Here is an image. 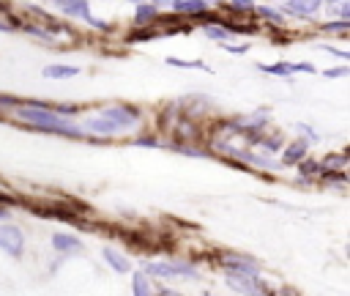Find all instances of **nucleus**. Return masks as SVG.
<instances>
[{"mask_svg": "<svg viewBox=\"0 0 350 296\" xmlns=\"http://www.w3.org/2000/svg\"><path fill=\"white\" fill-rule=\"evenodd\" d=\"M52 107V104H49ZM49 107H19V118L30 121L36 129L41 132H52V134H66V137H85L82 126H77L74 121L52 112Z\"/></svg>", "mask_w": 350, "mask_h": 296, "instance_id": "nucleus-1", "label": "nucleus"}, {"mask_svg": "<svg viewBox=\"0 0 350 296\" xmlns=\"http://www.w3.org/2000/svg\"><path fill=\"white\" fill-rule=\"evenodd\" d=\"M0 249H5L8 255L19 258L22 249H25V236L16 225H8V222H0Z\"/></svg>", "mask_w": 350, "mask_h": 296, "instance_id": "nucleus-2", "label": "nucleus"}, {"mask_svg": "<svg viewBox=\"0 0 350 296\" xmlns=\"http://www.w3.org/2000/svg\"><path fill=\"white\" fill-rule=\"evenodd\" d=\"M145 274H153V277H194V266L191 263H145Z\"/></svg>", "mask_w": 350, "mask_h": 296, "instance_id": "nucleus-3", "label": "nucleus"}, {"mask_svg": "<svg viewBox=\"0 0 350 296\" xmlns=\"http://www.w3.org/2000/svg\"><path fill=\"white\" fill-rule=\"evenodd\" d=\"M101 115H104L107 121H112L118 129H126V126H131V123L139 118V112H137L134 107H126V104H115V107H107V110H101Z\"/></svg>", "mask_w": 350, "mask_h": 296, "instance_id": "nucleus-4", "label": "nucleus"}, {"mask_svg": "<svg viewBox=\"0 0 350 296\" xmlns=\"http://www.w3.org/2000/svg\"><path fill=\"white\" fill-rule=\"evenodd\" d=\"M221 263H224L227 271H238V274H252V277H257V263H254L252 258H246V255H224Z\"/></svg>", "mask_w": 350, "mask_h": 296, "instance_id": "nucleus-5", "label": "nucleus"}, {"mask_svg": "<svg viewBox=\"0 0 350 296\" xmlns=\"http://www.w3.org/2000/svg\"><path fill=\"white\" fill-rule=\"evenodd\" d=\"M227 285L230 288H235V291H241L243 296H249L254 288H257V280L252 277V274H238V271H227Z\"/></svg>", "mask_w": 350, "mask_h": 296, "instance_id": "nucleus-6", "label": "nucleus"}, {"mask_svg": "<svg viewBox=\"0 0 350 296\" xmlns=\"http://www.w3.org/2000/svg\"><path fill=\"white\" fill-rule=\"evenodd\" d=\"M60 11L66 14V16H79V19H90L93 14H90V3L88 0H66L63 5H60Z\"/></svg>", "mask_w": 350, "mask_h": 296, "instance_id": "nucleus-7", "label": "nucleus"}, {"mask_svg": "<svg viewBox=\"0 0 350 296\" xmlns=\"http://www.w3.org/2000/svg\"><path fill=\"white\" fill-rule=\"evenodd\" d=\"M262 71H268V74H279V77H290L293 71H314V66H309V63H298V66H293V63H273V66H260Z\"/></svg>", "mask_w": 350, "mask_h": 296, "instance_id": "nucleus-8", "label": "nucleus"}, {"mask_svg": "<svg viewBox=\"0 0 350 296\" xmlns=\"http://www.w3.org/2000/svg\"><path fill=\"white\" fill-rule=\"evenodd\" d=\"M52 247L60 249V252H79L82 249V241L77 236H68V233H55L52 236Z\"/></svg>", "mask_w": 350, "mask_h": 296, "instance_id": "nucleus-9", "label": "nucleus"}, {"mask_svg": "<svg viewBox=\"0 0 350 296\" xmlns=\"http://www.w3.org/2000/svg\"><path fill=\"white\" fill-rule=\"evenodd\" d=\"M320 5H323V0H290V3L284 5V11L298 14V16H309V14H314Z\"/></svg>", "mask_w": 350, "mask_h": 296, "instance_id": "nucleus-10", "label": "nucleus"}, {"mask_svg": "<svg viewBox=\"0 0 350 296\" xmlns=\"http://www.w3.org/2000/svg\"><path fill=\"white\" fill-rule=\"evenodd\" d=\"M178 14H205V0H172V5Z\"/></svg>", "mask_w": 350, "mask_h": 296, "instance_id": "nucleus-11", "label": "nucleus"}, {"mask_svg": "<svg viewBox=\"0 0 350 296\" xmlns=\"http://www.w3.org/2000/svg\"><path fill=\"white\" fill-rule=\"evenodd\" d=\"M101 255H104V260H107V263H109L115 271H120V274H126V271L131 269V263H129V260H126L120 252H115V249H109V247H104V252H101Z\"/></svg>", "mask_w": 350, "mask_h": 296, "instance_id": "nucleus-12", "label": "nucleus"}, {"mask_svg": "<svg viewBox=\"0 0 350 296\" xmlns=\"http://www.w3.org/2000/svg\"><path fill=\"white\" fill-rule=\"evenodd\" d=\"M306 148H309L306 143H293V145L284 151V156H282L284 164H295L298 159H304V156H306Z\"/></svg>", "mask_w": 350, "mask_h": 296, "instance_id": "nucleus-13", "label": "nucleus"}, {"mask_svg": "<svg viewBox=\"0 0 350 296\" xmlns=\"http://www.w3.org/2000/svg\"><path fill=\"white\" fill-rule=\"evenodd\" d=\"M79 69L77 66H46L44 69V77H55V79H63V77H74Z\"/></svg>", "mask_w": 350, "mask_h": 296, "instance_id": "nucleus-14", "label": "nucleus"}, {"mask_svg": "<svg viewBox=\"0 0 350 296\" xmlns=\"http://www.w3.org/2000/svg\"><path fill=\"white\" fill-rule=\"evenodd\" d=\"M131 291H134V296H153V291H150L145 274H139V271L131 277Z\"/></svg>", "mask_w": 350, "mask_h": 296, "instance_id": "nucleus-15", "label": "nucleus"}, {"mask_svg": "<svg viewBox=\"0 0 350 296\" xmlns=\"http://www.w3.org/2000/svg\"><path fill=\"white\" fill-rule=\"evenodd\" d=\"M153 19H156V8L148 3H139L137 5V25H150Z\"/></svg>", "mask_w": 350, "mask_h": 296, "instance_id": "nucleus-16", "label": "nucleus"}, {"mask_svg": "<svg viewBox=\"0 0 350 296\" xmlns=\"http://www.w3.org/2000/svg\"><path fill=\"white\" fill-rule=\"evenodd\" d=\"M205 36L213 38V41H227V38H232V33H230L227 27H216V25H205Z\"/></svg>", "mask_w": 350, "mask_h": 296, "instance_id": "nucleus-17", "label": "nucleus"}, {"mask_svg": "<svg viewBox=\"0 0 350 296\" xmlns=\"http://www.w3.org/2000/svg\"><path fill=\"white\" fill-rule=\"evenodd\" d=\"M257 11H260V14L265 16V19H271V22H282V16H279V14L273 11V8H257Z\"/></svg>", "mask_w": 350, "mask_h": 296, "instance_id": "nucleus-18", "label": "nucleus"}, {"mask_svg": "<svg viewBox=\"0 0 350 296\" xmlns=\"http://www.w3.org/2000/svg\"><path fill=\"white\" fill-rule=\"evenodd\" d=\"M170 66H183V69H194V66H202V63H189V60H178V58H167Z\"/></svg>", "mask_w": 350, "mask_h": 296, "instance_id": "nucleus-19", "label": "nucleus"}, {"mask_svg": "<svg viewBox=\"0 0 350 296\" xmlns=\"http://www.w3.org/2000/svg\"><path fill=\"white\" fill-rule=\"evenodd\" d=\"M230 5H232V8H241V11H252V8H254L252 0H230Z\"/></svg>", "mask_w": 350, "mask_h": 296, "instance_id": "nucleus-20", "label": "nucleus"}, {"mask_svg": "<svg viewBox=\"0 0 350 296\" xmlns=\"http://www.w3.org/2000/svg\"><path fill=\"white\" fill-rule=\"evenodd\" d=\"M350 25V19H339V22H325V27L328 30H345Z\"/></svg>", "mask_w": 350, "mask_h": 296, "instance_id": "nucleus-21", "label": "nucleus"}, {"mask_svg": "<svg viewBox=\"0 0 350 296\" xmlns=\"http://www.w3.org/2000/svg\"><path fill=\"white\" fill-rule=\"evenodd\" d=\"M345 74H347L345 66H342V69H328V71H325V77H345Z\"/></svg>", "mask_w": 350, "mask_h": 296, "instance_id": "nucleus-22", "label": "nucleus"}, {"mask_svg": "<svg viewBox=\"0 0 350 296\" xmlns=\"http://www.w3.org/2000/svg\"><path fill=\"white\" fill-rule=\"evenodd\" d=\"M227 49H230V52H235V55H243V52H246V44H241V47H235V44H230Z\"/></svg>", "mask_w": 350, "mask_h": 296, "instance_id": "nucleus-23", "label": "nucleus"}, {"mask_svg": "<svg viewBox=\"0 0 350 296\" xmlns=\"http://www.w3.org/2000/svg\"><path fill=\"white\" fill-rule=\"evenodd\" d=\"M150 5H153V8H164V5H172V0H153Z\"/></svg>", "mask_w": 350, "mask_h": 296, "instance_id": "nucleus-24", "label": "nucleus"}, {"mask_svg": "<svg viewBox=\"0 0 350 296\" xmlns=\"http://www.w3.org/2000/svg\"><path fill=\"white\" fill-rule=\"evenodd\" d=\"M249 296H268V293H262V291H260V288H254V291H252V293H249Z\"/></svg>", "mask_w": 350, "mask_h": 296, "instance_id": "nucleus-25", "label": "nucleus"}, {"mask_svg": "<svg viewBox=\"0 0 350 296\" xmlns=\"http://www.w3.org/2000/svg\"><path fill=\"white\" fill-rule=\"evenodd\" d=\"M5 217H8V208H5V206H0V219H5Z\"/></svg>", "mask_w": 350, "mask_h": 296, "instance_id": "nucleus-26", "label": "nucleus"}, {"mask_svg": "<svg viewBox=\"0 0 350 296\" xmlns=\"http://www.w3.org/2000/svg\"><path fill=\"white\" fill-rule=\"evenodd\" d=\"M129 3H137V5H139V3H142V0H129Z\"/></svg>", "mask_w": 350, "mask_h": 296, "instance_id": "nucleus-27", "label": "nucleus"}]
</instances>
